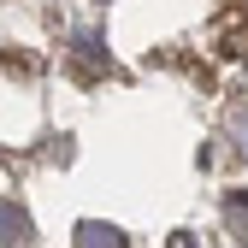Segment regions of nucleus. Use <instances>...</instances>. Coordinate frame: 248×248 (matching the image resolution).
<instances>
[{"instance_id":"nucleus-1","label":"nucleus","mask_w":248,"mask_h":248,"mask_svg":"<svg viewBox=\"0 0 248 248\" xmlns=\"http://www.w3.org/2000/svg\"><path fill=\"white\" fill-rule=\"evenodd\" d=\"M77 248H124V236L112 225H95V219H89V225H77Z\"/></svg>"},{"instance_id":"nucleus-3","label":"nucleus","mask_w":248,"mask_h":248,"mask_svg":"<svg viewBox=\"0 0 248 248\" xmlns=\"http://www.w3.org/2000/svg\"><path fill=\"white\" fill-rule=\"evenodd\" d=\"M231 225L248 236V195H236V201H231Z\"/></svg>"},{"instance_id":"nucleus-2","label":"nucleus","mask_w":248,"mask_h":248,"mask_svg":"<svg viewBox=\"0 0 248 248\" xmlns=\"http://www.w3.org/2000/svg\"><path fill=\"white\" fill-rule=\"evenodd\" d=\"M6 236H12V242H24V236H30V225H24V213H12V207H6Z\"/></svg>"}]
</instances>
